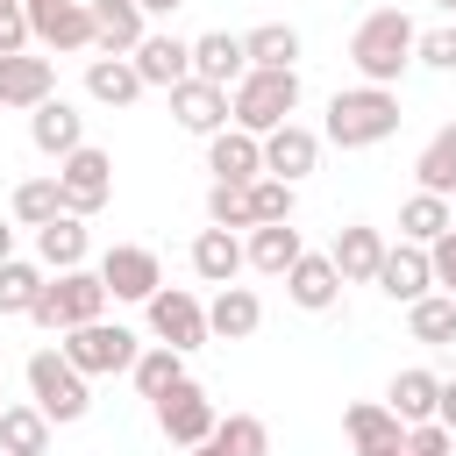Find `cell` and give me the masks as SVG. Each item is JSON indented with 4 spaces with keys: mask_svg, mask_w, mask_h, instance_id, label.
I'll use <instances>...</instances> for the list:
<instances>
[{
    "mask_svg": "<svg viewBox=\"0 0 456 456\" xmlns=\"http://www.w3.org/2000/svg\"><path fill=\"white\" fill-rule=\"evenodd\" d=\"M342 435H349V449H370V442H399L406 420H399L385 399H356V406L342 413Z\"/></svg>",
    "mask_w": 456,
    "mask_h": 456,
    "instance_id": "cell-36",
    "label": "cell"
},
{
    "mask_svg": "<svg viewBox=\"0 0 456 456\" xmlns=\"http://www.w3.org/2000/svg\"><path fill=\"white\" fill-rule=\"evenodd\" d=\"M413 64H428V71H456V21L420 28V36H413Z\"/></svg>",
    "mask_w": 456,
    "mask_h": 456,
    "instance_id": "cell-41",
    "label": "cell"
},
{
    "mask_svg": "<svg viewBox=\"0 0 456 456\" xmlns=\"http://www.w3.org/2000/svg\"><path fill=\"white\" fill-rule=\"evenodd\" d=\"M428 271H435V292H449V299H456V228L428 242Z\"/></svg>",
    "mask_w": 456,
    "mask_h": 456,
    "instance_id": "cell-42",
    "label": "cell"
},
{
    "mask_svg": "<svg viewBox=\"0 0 456 456\" xmlns=\"http://www.w3.org/2000/svg\"><path fill=\"white\" fill-rule=\"evenodd\" d=\"M406 335H413L420 349H449V342H456V299H449V292H420V299L406 306Z\"/></svg>",
    "mask_w": 456,
    "mask_h": 456,
    "instance_id": "cell-34",
    "label": "cell"
},
{
    "mask_svg": "<svg viewBox=\"0 0 456 456\" xmlns=\"http://www.w3.org/2000/svg\"><path fill=\"white\" fill-rule=\"evenodd\" d=\"M43 264H28V256H7L0 264V314H28L36 306V292H43Z\"/></svg>",
    "mask_w": 456,
    "mask_h": 456,
    "instance_id": "cell-38",
    "label": "cell"
},
{
    "mask_svg": "<svg viewBox=\"0 0 456 456\" xmlns=\"http://www.w3.org/2000/svg\"><path fill=\"white\" fill-rule=\"evenodd\" d=\"M314 164H321V135H314L306 121H278V128L264 135V171H271V178L299 185Z\"/></svg>",
    "mask_w": 456,
    "mask_h": 456,
    "instance_id": "cell-16",
    "label": "cell"
},
{
    "mask_svg": "<svg viewBox=\"0 0 456 456\" xmlns=\"http://www.w3.org/2000/svg\"><path fill=\"white\" fill-rule=\"evenodd\" d=\"M150 406H157V435H164L171 449L207 442V435H214V420H221V413H214V399H207L192 378H185V385H171V392H164V399H150Z\"/></svg>",
    "mask_w": 456,
    "mask_h": 456,
    "instance_id": "cell-10",
    "label": "cell"
},
{
    "mask_svg": "<svg viewBox=\"0 0 456 456\" xmlns=\"http://www.w3.org/2000/svg\"><path fill=\"white\" fill-rule=\"evenodd\" d=\"M249 71V57H242V36H228V28H207V36H192V78H207V86H235Z\"/></svg>",
    "mask_w": 456,
    "mask_h": 456,
    "instance_id": "cell-27",
    "label": "cell"
},
{
    "mask_svg": "<svg viewBox=\"0 0 456 456\" xmlns=\"http://www.w3.org/2000/svg\"><path fill=\"white\" fill-rule=\"evenodd\" d=\"M57 349H64V356H71L86 378H114V370H128V363H135L142 335L100 314V321H78V328H64V335H57Z\"/></svg>",
    "mask_w": 456,
    "mask_h": 456,
    "instance_id": "cell-6",
    "label": "cell"
},
{
    "mask_svg": "<svg viewBox=\"0 0 456 456\" xmlns=\"http://www.w3.org/2000/svg\"><path fill=\"white\" fill-rule=\"evenodd\" d=\"M150 86H142V71H135V57H86V100H100V107H135Z\"/></svg>",
    "mask_w": 456,
    "mask_h": 456,
    "instance_id": "cell-24",
    "label": "cell"
},
{
    "mask_svg": "<svg viewBox=\"0 0 456 456\" xmlns=\"http://www.w3.org/2000/svg\"><path fill=\"white\" fill-rule=\"evenodd\" d=\"M135 7H142V14H178L185 0H135Z\"/></svg>",
    "mask_w": 456,
    "mask_h": 456,
    "instance_id": "cell-47",
    "label": "cell"
},
{
    "mask_svg": "<svg viewBox=\"0 0 456 456\" xmlns=\"http://www.w3.org/2000/svg\"><path fill=\"white\" fill-rule=\"evenodd\" d=\"M86 256H93L86 214H50V221L36 228V264H43V271H71V264H86Z\"/></svg>",
    "mask_w": 456,
    "mask_h": 456,
    "instance_id": "cell-25",
    "label": "cell"
},
{
    "mask_svg": "<svg viewBox=\"0 0 456 456\" xmlns=\"http://www.w3.org/2000/svg\"><path fill=\"white\" fill-rule=\"evenodd\" d=\"M299 114V64L292 71H242L235 86H228V121L235 128H249V135H271L278 121H292Z\"/></svg>",
    "mask_w": 456,
    "mask_h": 456,
    "instance_id": "cell-3",
    "label": "cell"
},
{
    "mask_svg": "<svg viewBox=\"0 0 456 456\" xmlns=\"http://www.w3.org/2000/svg\"><path fill=\"white\" fill-rule=\"evenodd\" d=\"M142 321H150L157 342H171V349H185V356L214 342V335H207V299L185 292V285H157V292L142 299Z\"/></svg>",
    "mask_w": 456,
    "mask_h": 456,
    "instance_id": "cell-8",
    "label": "cell"
},
{
    "mask_svg": "<svg viewBox=\"0 0 456 456\" xmlns=\"http://www.w3.org/2000/svg\"><path fill=\"white\" fill-rule=\"evenodd\" d=\"M356 456H406V435H399V442H370V449H356Z\"/></svg>",
    "mask_w": 456,
    "mask_h": 456,
    "instance_id": "cell-46",
    "label": "cell"
},
{
    "mask_svg": "<svg viewBox=\"0 0 456 456\" xmlns=\"http://www.w3.org/2000/svg\"><path fill=\"white\" fill-rule=\"evenodd\" d=\"M100 314H107V285H100V271H86V264L50 271L43 292H36V306H28V321L50 328V335H64V328H78V321H100Z\"/></svg>",
    "mask_w": 456,
    "mask_h": 456,
    "instance_id": "cell-5",
    "label": "cell"
},
{
    "mask_svg": "<svg viewBox=\"0 0 456 456\" xmlns=\"http://www.w3.org/2000/svg\"><path fill=\"white\" fill-rule=\"evenodd\" d=\"M21 378H28V399L50 413V428H71V420L93 413V378H86L64 349H36V356L21 363Z\"/></svg>",
    "mask_w": 456,
    "mask_h": 456,
    "instance_id": "cell-4",
    "label": "cell"
},
{
    "mask_svg": "<svg viewBox=\"0 0 456 456\" xmlns=\"http://www.w3.org/2000/svg\"><path fill=\"white\" fill-rule=\"evenodd\" d=\"M50 449V413L28 406H0V456H43Z\"/></svg>",
    "mask_w": 456,
    "mask_h": 456,
    "instance_id": "cell-33",
    "label": "cell"
},
{
    "mask_svg": "<svg viewBox=\"0 0 456 456\" xmlns=\"http://www.w3.org/2000/svg\"><path fill=\"white\" fill-rule=\"evenodd\" d=\"M435 235H449V200L413 185V200H399V242H420L428 249Z\"/></svg>",
    "mask_w": 456,
    "mask_h": 456,
    "instance_id": "cell-35",
    "label": "cell"
},
{
    "mask_svg": "<svg viewBox=\"0 0 456 456\" xmlns=\"http://www.w3.org/2000/svg\"><path fill=\"white\" fill-rule=\"evenodd\" d=\"M299 228L292 221H256V228H242V271H264V278H285L292 264H299Z\"/></svg>",
    "mask_w": 456,
    "mask_h": 456,
    "instance_id": "cell-17",
    "label": "cell"
},
{
    "mask_svg": "<svg viewBox=\"0 0 456 456\" xmlns=\"http://www.w3.org/2000/svg\"><path fill=\"white\" fill-rule=\"evenodd\" d=\"M449 456H456V435H449Z\"/></svg>",
    "mask_w": 456,
    "mask_h": 456,
    "instance_id": "cell-52",
    "label": "cell"
},
{
    "mask_svg": "<svg viewBox=\"0 0 456 456\" xmlns=\"http://www.w3.org/2000/svg\"><path fill=\"white\" fill-rule=\"evenodd\" d=\"M50 214H64V200H57V171H50V178H21L14 200H7V221H14V228H43Z\"/></svg>",
    "mask_w": 456,
    "mask_h": 456,
    "instance_id": "cell-37",
    "label": "cell"
},
{
    "mask_svg": "<svg viewBox=\"0 0 456 456\" xmlns=\"http://www.w3.org/2000/svg\"><path fill=\"white\" fill-rule=\"evenodd\" d=\"M435 392H442V378L428 370V363H406L399 378H392V392H385V406L413 428V420H435Z\"/></svg>",
    "mask_w": 456,
    "mask_h": 456,
    "instance_id": "cell-32",
    "label": "cell"
},
{
    "mask_svg": "<svg viewBox=\"0 0 456 456\" xmlns=\"http://www.w3.org/2000/svg\"><path fill=\"white\" fill-rule=\"evenodd\" d=\"M0 406H7V385H0Z\"/></svg>",
    "mask_w": 456,
    "mask_h": 456,
    "instance_id": "cell-51",
    "label": "cell"
},
{
    "mask_svg": "<svg viewBox=\"0 0 456 456\" xmlns=\"http://www.w3.org/2000/svg\"><path fill=\"white\" fill-rule=\"evenodd\" d=\"M413 14H399V7H370L356 28H349V64H356V78L363 86H399L406 71H413Z\"/></svg>",
    "mask_w": 456,
    "mask_h": 456,
    "instance_id": "cell-1",
    "label": "cell"
},
{
    "mask_svg": "<svg viewBox=\"0 0 456 456\" xmlns=\"http://www.w3.org/2000/svg\"><path fill=\"white\" fill-rule=\"evenodd\" d=\"M385 299H399V306H413L420 292H435V271H428V249L420 242H385V264H378V278H370Z\"/></svg>",
    "mask_w": 456,
    "mask_h": 456,
    "instance_id": "cell-19",
    "label": "cell"
},
{
    "mask_svg": "<svg viewBox=\"0 0 456 456\" xmlns=\"http://www.w3.org/2000/svg\"><path fill=\"white\" fill-rule=\"evenodd\" d=\"M435 7H442V14H449V21H456V0H435Z\"/></svg>",
    "mask_w": 456,
    "mask_h": 456,
    "instance_id": "cell-49",
    "label": "cell"
},
{
    "mask_svg": "<svg viewBox=\"0 0 456 456\" xmlns=\"http://www.w3.org/2000/svg\"><path fill=\"white\" fill-rule=\"evenodd\" d=\"M449 228H456V192H449Z\"/></svg>",
    "mask_w": 456,
    "mask_h": 456,
    "instance_id": "cell-50",
    "label": "cell"
},
{
    "mask_svg": "<svg viewBox=\"0 0 456 456\" xmlns=\"http://www.w3.org/2000/svg\"><path fill=\"white\" fill-rule=\"evenodd\" d=\"M249 192V221H292V207H299V185H285V178H249L242 185Z\"/></svg>",
    "mask_w": 456,
    "mask_h": 456,
    "instance_id": "cell-39",
    "label": "cell"
},
{
    "mask_svg": "<svg viewBox=\"0 0 456 456\" xmlns=\"http://www.w3.org/2000/svg\"><path fill=\"white\" fill-rule=\"evenodd\" d=\"M285 299H292L299 314H328V306H342V271L328 264V249H299V264L285 271Z\"/></svg>",
    "mask_w": 456,
    "mask_h": 456,
    "instance_id": "cell-13",
    "label": "cell"
},
{
    "mask_svg": "<svg viewBox=\"0 0 456 456\" xmlns=\"http://www.w3.org/2000/svg\"><path fill=\"white\" fill-rule=\"evenodd\" d=\"M328 264L342 271V285H370V278H378V264H385V228H370V221H349V228H335V242H328Z\"/></svg>",
    "mask_w": 456,
    "mask_h": 456,
    "instance_id": "cell-18",
    "label": "cell"
},
{
    "mask_svg": "<svg viewBox=\"0 0 456 456\" xmlns=\"http://www.w3.org/2000/svg\"><path fill=\"white\" fill-rule=\"evenodd\" d=\"M435 420L456 435V378H442V392H435Z\"/></svg>",
    "mask_w": 456,
    "mask_h": 456,
    "instance_id": "cell-45",
    "label": "cell"
},
{
    "mask_svg": "<svg viewBox=\"0 0 456 456\" xmlns=\"http://www.w3.org/2000/svg\"><path fill=\"white\" fill-rule=\"evenodd\" d=\"M28 142H36L43 157H71V150L86 142V114H78L64 93H50L43 107H28Z\"/></svg>",
    "mask_w": 456,
    "mask_h": 456,
    "instance_id": "cell-20",
    "label": "cell"
},
{
    "mask_svg": "<svg viewBox=\"0 0 456 456\" xmlns=\"http://www.w3.org/2000/svg\"><path fill=\"white\" fill-rule=\"evenodd\" d=\"M86 7H93V50H107V57H128L150 36V14L135 0H86Z\"/></svg>",
    "mask_w": 456,
    "mask_h": 456,
    "instance_id": "cell-23",
    "label": "cell"
},
{
    "mask_svg": "<svg viewBox=\"0 0 456 456\" xmlns=\"http://www.w3.org/2000/svg\"><path fill=\"white\" fill-rule=\"evenodd\" d=\"M207 171L221 178V185H249V178H264V135H249V128H214L207 135Z\"/></svg>",
    "mask_w": 456,
    "mask_h": 456,
    "instance_id": "cell-12",
    "label": "cell"
},
{
    "mask_svg": "<svg viewBox=\"0 0 456 456\" xmlns=\"http://www.w3.org/2000/svg\"><path fill=\"white\" fill-rule=\"evenodd\" d=\"M207 221H214V228H235V235H242V228H256V221H249V192L214 178V185H207Z\"/></svg>",
    "mask_w": 456,
    "mask_h": 456,
    "instance_id": "cell-40",
    "label": "cell"
},
{
    "mask_svg": "<svg viewBox=\"0 0 456 456\" xmlns=\"http://www.w3.org/2000/svg\"><path fill=\"white\" fill-rule=\"evenodd\" d=\"M128 57H135L142 86H164V93H171L178 78H192V43H185V36H164V28H150V36H142Z\"/></svg>",
    "mask_w": 456,
    "mask_h": 456,
    "instance_id": "cell-21",
    "label": "cell"
},
{
    "mask_svg": "<svg viewBox=\"0 0 456 456\" xmlns=\"http://www.w3.org/2000/svg\"><path fill=\"white\" fill-rule=\"evenodd\" d=\"M192 278H200V285H235V278H242V235L207 221V228L192 235Z\"/></svg>",
    "mask_w": 456,
    "mask_h": 456,
    "instance_id": "cell-26",
    "label": "cell"
},
{
    "mask_svg": "<svg viewBox=\"0 0 456 456\" xmlns=\"http://www.w3.org/2000/svg\"><path fill=\"white\" fill-rule=\"evenodd\" d=\"M0 7H14V0H0Z\"/></svg>",
    "mask_w": 456,
    "mask_h": 456,
    "instance_id": "cell-53",
    "label": "cell"
},
{
    "mask_svg": "<svg viewBox=\"0 0 456 456\" xmlns=\"http://www.w3.org/2000/svg\"><path fill=\"white\" fill-rule=\"evenodd\" d=\"M264 328V299L249 292V285H221L214 299H207V335L214 342H249Z\"/></svg>",
    "mask_w": 456,
    "mask_h": 456,
    "instance_id": "cell-22",
    "label": "cell"
},
{
    "mask_svg": "<svg viewBox=\"0 0 456 456\" xmlns=\"http://www.w3.org/2000/svg\"><path fill=\"white\" fill-rule=\"evenodd\" d=\"M185 456H271V428H264L256 413H228V420H214V435L192 442Z\"/></svg>",
    "mask_w": 456,
    "mask_h": 456,
    "instance_id": "cell-28",
    "label": "cell"
},
{
    "mask_svg": "<svg viewBox=\"0 0 456 456\" xmlns=\"http://www.w3.org/2000/svg\"><path fill=\"white\" fill-rule=\"evenodd\" d=\"M171 121L185 128V135H214V128H228V86H207V78H178L171 86Z\"/></svg>",
    "mask_w": 456,
    "mask_h": 456,
    "instance_id": "cell-15",
    "label": "cell"
},
{
    "mask_svg": "<svg viewBox=\"0 0 456 456\" xmlns=\"http://www.w3.org/2000/svg\"><path fill=\"white\" fill-rule=\"evenodd\" d=\"M50 93H57V64H50V57H36V50L0 57V107L28 114V107H43Z\"/></svg>",
    "mask_w": 456,
    "mask_h": 456,
    "instance_id": "cell-14",
    "label": "cell"
},
{
    "mask_svg": "<svg viewBox=\"0 0 456 456\" xmlns=\"http://www.w3.org/2000/svg\"><path fill=\"white\" fill-rule=\"evenodd\" d=\"M413 185L420 192H456V121H442L428 142H420V157H413Z\"/></svg>",
    "mask_w": 456,
    "mask_h": 456,
    "instance_id": "cell-30",
    "label": "cell"
},
{
    "mask_svg": "<svg viewBox=\"0 0 456 456\" xmlns=\"http://www.w3.org/2000/svg\"><path fill=\"white\" fill-rule=\"evenodd\" d=\"M14 50H28V14H21V0L0 7V57H14Z\"/></svg>",
    "mask_w": 456,
    "mask_h": 456,
    "instance_id": "cell-44",
    "label": "cell"
},
{
    "mask_svg": "<svg viewBox=\"0 0 456 456\" xmlns=\"http://www.w3.org/2000/svg\"><path fill=\"white\" fill-rule=\"evenodd\" d=\"M242 57H249L256 71H292V64H299V28H292V21H256V28L242 36Z\"/></svg>",
    "mask_w": 456,
    "mask_h": 456,
    "instance_id": "cell-31",
    "label": "cell"
},
{
    "mask_svg": "<svg viewBox=\"0 0 456 456\" xmlns=\"http://www.w3.org/2000/svg\"><path fill=\"white\" fill-rule=\"evenodd\" d=\"M14 256V221H0V264Z\"/></svg>",
    "mask_w": 456,
    "mask_h": 456,
    "instance_id": "cell-48",
    "label": "cell"
},
{
    "mask_svg": "<svg viewBox=\"0 0 456 456\" xmlns=\"http://www.w3.org/2000/svg\"><path fill=\"white\" fill-rule=\"evenodd\" d=\"M385 135H399V86H342L335 100H328V128H321V142H335V150H378Z\"/></svg>",
    "mask_w": 456,
    "mask_h": 456,
    "instance_id": "cell-2",
    "label": "cell"
},
{
    "mask_svg": "<svg viewBox=\"0 0 456 456\" xmlns=\"http://www.w3.org/2000/svg\"><path fill=\"white\" fill-rule=\"evenodd\" d=\"M28 43L43 50H93V7L86 0H21Z\"/></svg>",
    "mask_w": 456,
    "mask_h": 456,
    "instance_id": "cell-11",
    "label": "cell"
},
{
    "mask_svg": "<svg viewBox=\"0 0 456 456\" xmlns=\"http://www.w3.org/2000/svg\"><path fill=\"white\" fill-rule=\"evenodd\" d=\"M406 456H449V428L442 420H413L406 428Z\"/></svg>",
    "mask_w": 456,
    "mask_h": 456,
    "instance_id": "cell-43",
    "label": "cell"
},
{
    "mask_svg": "<svg viewBox=\"0 0 456 456\" xmlns=\"http://www.w3.org/2000/svg\"><path fill=\"white\" fill-rule=\"evenodd\" d=\"M128 378H135V392L142 399H164L171 385H185L192 370H185V349H171V342H142L135 349V363H128Z\"/></svg>",
    "mask_w": 456,
    "mask_h": 456,
    "instance_id": "cell-29",
    "label": "cell"
},
{
    "mask_svg": "<svg viewBox=\"0 0 456 456\" xmlns=\"http://www.w3.org/2000/svg\"><path fill=\"white\" fill-rule=\"evenodd\" d=\"M57 200H64V214H86L93 221L114 200V157L100 142H78L71 157H57Z\"/></svg>",
    "mask_w": 456,
    "mask_h": 456,
    "instance_id": "cell-7",
    "label": "cell"
},
{
    "mask_svg": "<svg viewBox=\"0 0 456 456\" xmlns=\"http://www.w3.org/2000/svg\"><path fill=\"white\" fill-rule=\"evenodd\" d=\"M93 271H100L107 299H128V306H142V299L164 285V264H157V249H142V242H114Z\"/></svg>",
    "mask_w": 456,
    "mask_h": 456,
    "instance_id": "cell-9",
    "label": "cell"
}]
</instances>
